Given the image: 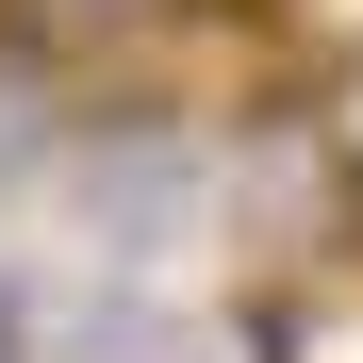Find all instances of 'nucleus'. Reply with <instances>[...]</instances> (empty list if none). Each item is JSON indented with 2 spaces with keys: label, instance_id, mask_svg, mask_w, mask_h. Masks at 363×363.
I'll return each mask as SVG.
<instances>
[{
  "label": "nucleus",
  "instance_id": "nucleus-1",
  "mask_svg": "<svg viewBox=\"0 0 363 363\" xmlns=\"http://www.w3.org/2000/svg\"><path fill=\"white\" fill-rule=\"evenodd\" d=\"M67 133H83V116H67V67H50L33 33H0V199L67 165Z\"/></svg>",
  "mask_w": 363,
  "mask_h": 363
},
{
  "label": "nucleus",
  "instance_id": "nucleus-2",
  "mask_svg": "<svg viewBox=\"0 0 363 363\" xmlns=\"http://www.w3.org/2000/svg\"><path fill=\"white\" fill-rule=\"evenodd\" d=\"M165 17H182V0H0V33H33L67 83H83V67H116V50H149Z\"/></svg>",
  "mask_w": 363,
  "mask_h": 363
}]
</instances>
